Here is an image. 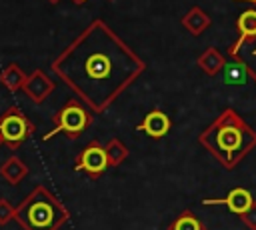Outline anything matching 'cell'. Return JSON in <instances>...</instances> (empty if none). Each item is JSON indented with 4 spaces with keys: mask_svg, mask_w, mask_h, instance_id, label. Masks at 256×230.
I'll return each instance as SVG.
<instances>
[{
    "mask_svg": "<svg viewBox=\"0 0 256 230\" xmlns=\"http://www.w3.org/2000/svg\"><path fill=\"white\" fill-rule=\"evenodd\" d=\"M50 68L92 112L102 114L142 76L146 62L96 18L54 58Z\"/></svg>",
    "mask_w": 256,
    "mask_h": 230,
    "instance_id": "cell-1",
    "label": "cell"
},
{
    "mask_svg": "<svg viewBox=\"0 0 256 230\" xmlns=\"http://www.w3.org/2000/svg\"><path fill=\"white\" fill-rule=\"evenodd\" d=\"M198 142L220 166L232 170L256 148V130L234 108H224L200 132Z\"/></svg>",
    "mask_w": 256,
    "mask_h": 230,
    "instance_id": "cell-2",
    "label": "cell"
},
{
    "mask_svg": "<svg viewBox=\"0 0 256 230\" xmlns=\"http://www.w3.org/2000/svg\"><path fill=\"white\" fill-rule=\"evenodd\" d=\"M14 220L22 230H60L70 220V212L46 186L38 184L16 206Z\"/></svg>",
    "mask_w": 256,
    "mask_h": 230,
    "instance_id": "cell-3",
    "label": "cell"
},
{
    "mask_svg": "<svg viewBox=\"0 0 256 230\" xmlns=\"http://www.w3.org/2000/svg\"><path fill=\"white\" fill-rule=\"evenodd\" d=\"M52 122H54V128L44 134V138H42L44 142L54 138L56 134H66L70 140H76V138H80L82 132H86L90 128V124H92V110L82 100L70 98L52 116Z\"/></svg>",
    "mask_w": 256,
    "mask_h": 230,
    "instance_id": "cell-4",
    "label": "cell"
},
{
    "mask_svg": "<svg viewBox=\"0 0 256 230\" xmlns=\"http://www.w3.org/2000/svg\"><path fill=\"white\" fill-rule=\"evenodd\" d=\"M34 122L18 106H10L0 114V136L4 146L10 150H18L34 134Z\"/></svg>",
    "mask_w": 256,
    "mask_h": 230,
    "instance_id": "cell-5",
    "label": "cell"
},
{
    "mask_svg": "<svg viewBox=\"0 0 256 230\" xmlns=\"http://www.w3.org/2000/svg\"><path fill=\"white\" fill-rule=\"evenodd\" d=\"M108 168L110 166H108L104 144H100L98 140L88 142L82 148V152L76 156V162H74V170L76 172H86L88 178H92V180L100 178Z\"/></svg>",
    "mask_w": 256,
    "mask_h": 230,
    "instance_id": "cell-6",
    "label": "cell"
},
{
    "mask_svg": "<svg viewBox=\"0 0 256 230\" xmlns=\"http://www.w3.org/2000/svg\"><path fill=\"white\" fill-rule=\"evenodd\" d=\"M54 88H56L54 80H52L42 68H36L32 74L26 76L24 86H22V92H24L26 98L32 100L34 104H42V102L54 92Z\"/></svg>",
    "mask_w": 256,
    "mask_h": 230,
    "instance_id": "cell-7",
    "label": "cell"
},
{
    "mask_svg": "<svg viewBox=\"0 0 256 230\" xmlns=\"http://www.w3.org/2000/svg\"><path fill=\"white\" fill-rule=\"evenodd\" d=\"M236 30H238V38H236V42L228 48V56L240 54V50H242L244 44L256 40V8L244 10V12L238 16V20H236Z\"/></svg>",
    "mask_w": 256,
    "mask_h": 230,
    "instance_id": "cell-8",
    "label": "cell"
},
{
    "mask_svg": "<svg viewBox=\"0 0 256 230\" xmlns=\"http://www.w3.org/2000/svg\"><path fill=\"white\" fill-rule=\"evenodd\" d=\"M252 202H254V198H252V194H250V190H246V188H242V186H236V188H232L224 198H212V200H204V204L208 206V204H224L230 212H234V214H242V212H246L250 206H252Z\"/></svg>",
    "mask_w": 256,
    "mask_h": 230,
    "instance_id": "cell-9",
    "label": "cell"
},
{
    "mask_svg": "<svg viewBox=\"0 0 256 230\" xmlns=\"http://www.w3.org/2000/svg\"><path fill=\"white\" fill-rule=\"evenodd\" d=\"M170 126H172V122H170L168 114L156 108V110H150V112L144 116V120L140 122L138 130H142V132L148 134L150 138H162V136L168 134Z\"/></svg>",
    "mask_w": 256,
    "mask_h": 230,
    "instance_id": "cell-10",
    "label": "cell"
},
{
    "mask_svg": "<svg viewBox=\"0 0 256 230\" xmlns=\"http://www.w3.org/2000/svg\"><path fill=\"white\" fill-rule=\"evenodd\" d=\"M248 64L244 62V58L240 54H234L230 56V60H226L224 68H222V80L224 84H230V86H242L248 78Z\"/></svg>",
    "mask_w": 256,
    "mask_h": 230,
    "instance_id": "cell-11",
    "label": "cell"
},
{
    "mask_svg": "<svg viewBox=\"0 0 256 230\" xmlns=\"http://www.w3.org/2000/svg\"><path fill=\"white\" fill-rule=\"evenodd\" d=\"M212 20L210 16L200 8V6H192L184 16H182V26L192 34V36H202L208 28H210Z\"/></svg>",
    "mask_w": 256,
    "mask_h": 230,
    "instance_id": "cell-12",
    "label": "cell"
},
{
    "mask_svg": "<svg viewBox=\"0 0 256 230\" xmlns=\"http://www.w3.org/2000/svg\"><path fill=\"white\" fill-rule=\"evenodd\" d=\"M0 176L4 182L16 186L28 176V166L24 164V160L20 156H10L0 164Z\"/></svg>",
    "mask_w": 256,
    "mask_h": 230,
    "instance_id": "cell-13",
    "label": "cell"
},
{
    "mask_svg": "<svg viewBox=\"0 0 256 230\" xmlns=\"http://www.w3.org/2000/svg\"><path fill=\"white\" fill-rule=\"evenodd\" d=\"M196 64L200 66V70H202L204 74L216 76L218 72H222V68H224V64H226V58H224V54H222L218 48L210 46V48H206V50L198 56Z\"/></svg>",
    "mask_w": 256,
    "mask_h": 230,
    "instance_id": "cell-14",
    "label": "cell"
},
{
    "mask_svg": "<svg viewBox=\"0 0 256 230\" xmlns=\"http://www.w3.org/2000/svg\"><path fill=\"white\" fill-rule=\"evenodd\" d=\"M26 76H28V74H24V70H22L18 64L12 62V64H8V66L2 70V74H0V84H2L6 90H10V92H18V90H22Z\"/></svg>",
    "mask_w": 256,
    "mask_h": 230,
    "instance_id": "cell-15",
    "label": "cell"
},
{
    "mask_svg": "<svg viewBox=\"0 0 256 230\" xmlns=\"http://www.w3.org/2000/svg\"><path fill=\"white\" fill-rule=\"evenodd\" d=\"M166 230H206L204 222L192 212V210H182L170 224Z\"/></svg>",
    "mask_w": 256,
    "mask_h": 230,
    "instance_id": "cell-16",
    "label": "cell"
},
{
    "mask_svg": "<svg viewBox=\"0 0 256 230\" xmlns=\"http://www.w3.org/2000/svg\"><path fill=\"white\" fill-rule=\"evenodd\" d=\"M104 150H106V158H108V166L110 168H116L120 166L126 158H128V148L126 144L120 140V138H110L106 144H104Z\"/></svg>",
    "mask_w": 256,
    "mask_h": 230,
    "instance_id": "cell-17",
    "label": "cell"
},
{
    "mask_svg": "<svg viewBox=\"0 0 256 230\" xmlns=\"http://www.w3.org/2000/svg\"><path fill=\"white\" fill-rule=\"evenodd\" d=\"M14 212H16V206H12L6 198H0V226L14 220Z\"/></svg>",
    "mask_w": 256,
    "mask_h": 230,
    "instance_id": "cell-18",
    "label": "cell"
},
{
    "mask_svg": "<svg viewBox=\"0 0 256 230\" xmlns=\"http://www.w3.org/2000/svg\"><path fill=\"white\" fill-rule=\"evenodd\" d=\"M240 220L246 224V228L250 230H256V202H252V206L240 214Z\"/></svg>",
    "mask_w": 256,
    "mask_h": 230,
    "instance_id": "cell-19",
    "label": "cell"
},
{
    "mask_svg": "<svg viewBox=\"0 0 256 230\" xmlns=\"http://www.w3.org/2000/svg\"><path fill=\"white\" fill-rule=\"evenodd\" d=\"M250 56H252V62H246V64H248V74H250V78L256 82V48L250 52Z\"/></svg>",
    "mask_w": 256,
    "mask_h": 230,
    "instance_id": "cell-20",
    "label": "cell"
},
{
    "mask_svg": "<svg viewBox=\"0 0 256 230\" xmlns=\"http://www.w3.org/2000/svg\"><path fill=\"white\" fill-rule=\"evenodd\" d=\"M236 2H252V4H254V8H256V0H236Z\"/></svg>",
    "mask_w": 256,
    "mask_h": 230,
    "instance_id": "cell-21",
    "label": "cell"
},
{
    "mask_svg": "<svg viewBox=\"0 0 256 230\" xmlns=\"http://www.w3.org/2000/svg\"><path fill=\"white\" fill-rule=\"evenodd\" d=\"M74 4H84V2H88V0H72Z\"/></svg>",
    "mask_w": 256,
    "mask_h": 230,
    "instance_id": "cell-22",
    "label": "cell"
},
{
    "mask_svg": "<svg viewBox=\"0 0 256 230\" xmlns=\"http://www.w3.org/2000/svg\"><path fill=\"white\" fill-rule=\"evenodd\" d=\"M48 2H50V4H58L60 0H48Z\"/></svg>",
    "mask_w": 256,
    "mask_h": 230,
    "instance_id": "cell-23",
    "label": "cell"
},
{
    "mask_svg": "<svg viewBox=\"0 0 256 230\" xmlns=\"http://www.w3.org/2000/svg\"><path fill=\"white\" fill-rule=\"evenodd\" d=\"M0 146H4V142H2V136H0Z\"/></svg>",
    "mask_w": 256,
    "mask_h": 230,
    "instance_id": "cell-24",
    "label": "cell"
}]
</instances>
